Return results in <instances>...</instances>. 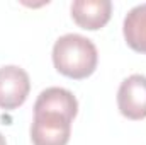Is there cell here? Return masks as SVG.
I'll return each mask as SVG.
<instances>
[{"instance_id": "obj_1", "label": "cell", "mask_w": 146, "mask_h": 145, "mask_svg": "<svg viewBox=\"0 0 146 145\" xmlns=\"http://www.w3.org/2000/svg\"><path fill=\"white\" fill-rule=\"evenodd\" d=\"M78 113V101L68 89L48 87L34 103L31 140L34 145H66L72 121Z\"/></svg>"}, {"instance_id": "obj_2", "label": "cell", "mask_w": 146, "mask_h": 145, "mask_svg": "<svg viewBox=\"0 0 146 145\" xmlns=\"http://www.w3.org/2000/svg\"><path fill=\"white\" fill-rule=\"evenodd\" d=\"M99 53L95 44L82 34H65L53 46V65L58 72L73 80L90 77L97 68Z\"/></svg>"}, {"instance_id": "obj_3", "label": "cell", "mask_w": 146, "mask_h": 145, "mask_svg": "<svg viewBox=\"0 0 146 145\" xmlns=\"http://www.w3.org/2000/svg\"><path fill=\"white\" fill-rule=\"evenodd\" d=\"M117 108L127 119L138 121L146 118V77L133 73L121 82L117 91Z\"/></svg>"}, {"instance_id": "obj_4", "label": "cell", "mask_w": 146, "mask_h": 145, "mask_svg": "<svg viewBox=\"0 0 146 145\" xmlns=\"http://www.w3.org/2000/svg\"><path fill=\"white\" fill-rule=\"evenodd\" d=\"M31 80L24 68L5 65L0 68V108L15 109L22 106L29 96Z\"/></svg>"}, {"instance_id": "obj_5", "label": "cell", "mask_w": 146, "mask_h": 145, "mask_svg": "<svg viewBox=\"0 0 146 145\" xmlns=\"http://www.w3.org/2000/svg\"><path fill=\"white\" fill-rule=\"evenodd\" d=\"M110 14V0H75L72 3V17L82 29L97 31L104 28L109 22Z\"/></svg>"}, {"instance_id": "obj_6", "label": "cell", "mask_w": 146, "mask_h": 145, "mask_svg": "<svg viewBox=\"0 0 146 145\" xmlns=\"http://www.w3.org/2000/svg\"><path fill=\"white\" fill-rule=\"evenodd\" d=\"M122 33L127 46L146 55V3L133 7L124 17Z\"/></svg>"}, {"instance_id": "obj_7", "label": "cell", "mask_w": 146, "mask_h": 145, "mask_svg": "<svg viewBox=\"0 0 146 145\" xmlns=\"http://www.w3.org/2000/svg\"><path fill=\"white\" fill-rule=\"evenodd\" d=\"M0 145H7V142H5V138H3L2 133H0Z\"/></svg>"}]
</instances>
